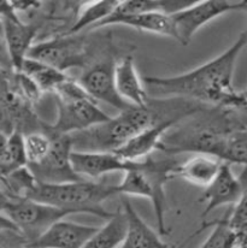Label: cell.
Instances as JSON below:
<instances>
[{
  "mask_svg": "<svg viewBox=\"0 0 247 248\" xmlns=\"http://www.w3.org/2000/svg\"><path fill=\"white\" fill-rule=\"evenodd\" d=\"M222 162L207 155H196L180 163L175 176H180L187 182L198 187L206 188L218 173Z\"/></svg>",
  "mask_w": 247,
  "mask_h": 248,
  "instance_id": "obj_19",
  "label": "cell"
},
{
  "mask_svg": "<svg viewBox=\"0 0 247 248\" xmlns=\"http://www.w3.org/2000/svg\"><path fill=\"white\" fill-rule=\"evenodd\" d=\"M48 133L52 138L48 155L39 164L27 166L29 171L33 173L35 180L41 183H65L82 180L71 168L70 155L73 152V142L70 136L51 131Z\"/></svg>",
  "mask_w": 247,
  "mask_h": 248,
  "instance_id": "obj_10",
  "label": "cell"
},
{
  "mask_svg": "<svg viewBox=\"0 0 247 248\" xmlns=\"http://www.w3.org/2000/svg\"><path fill=\"white\" fill-rule=\"evenodd\" d=\"M243 248H247V245H245V246H244Z\"/></svg>",
  "mask_w": 247,
  "mask_h": 248,
  "instance_id": "obj_34",
  "label": "cell"
},
{
  "mask_svg": "<svg viewBox=\"0 0 247 248\" xmlns=\"http://www.w3.org/2000/svg\"><path fill=\"white\" fill-rule=\"evenodd\" d=\"M176 124V122L168 121L148 126L133 136L120 150L116 151L115 155L128 163L142 162L151 157L153 151L158 150L165 134Z\"/></svg>",
  "mask_w": 247,
  "mask_h": 248,
  "instance_id": "obj_16",
  "label": "cell"
},
{
  "mask_svg": "<svg viewBox=\"0 0 247 248\" xmlns=\"http://www.w3.org/2000/svg\"><path fill=\"white\" fill-rule=\"evenodd\" d=\"M238 95L241 100H247V88L243 89L241 92H238Z\"/></svg>",
  "mask_w": 247,
  "mask_h": 248,
  "instance_id": "obj_32",
  "label": "cell"
},
{
  "mask_svg": "<svg viewBox=\"0 0 247 248\" xmlns=\"http://www.w3.org/2000/svg\"><path fill=\"white\" fill-rule=\"evenodd\" d=\"M247 0L231 1V0H205L194 1L186 9L171 15L175 29V40L187 46L194 34L214 21L217 17L232 11H246Z\"/></svg>",
  "mask_w": 247,
  "mask_h": 248,
  "instance_id": "obj_6",
  "label": "cell"
},
{
  "mask_svg": "<svg viewBox=\"0 0 247 248\" xmlns=\"http://www.w3.org/2000/svg\"><path fill=\"white\" fill-rule=\"evenodd\" d=\"M115 63L112 59L105 58L92 65H87L77 82L93 100L97 103L103 101L122 112L132 105L125 103L116 92L113 81Z\"/></svg>",
  "mask_w": 247,
  "mask_h": 248,
  "instance_id": "obj_12",
  "label": "cell"
},
{
  "mask_svg": "<svg viewBox=\"0 0 247 248\" xmlns=\"http://www.w3.org/2000/svg\"><path fill=\"white\" fill-rule=\"evenodd\" d=\"M177 123L164 135L158 151L174 157L181 153L207 155L219 159L229 134L241 129L224 106L205 105L194 115Z\"/></svg>",
  "mask_w": 247,
  "mask_h": 248,
  "instance_id": "obj_2",
  "label": "cell"
},
{
  "mask_svg": "<svg viewBox=\"0 0 247 248\" xmlns=\"http://www.w3.org/2000/svg\"><path fill=\"white\" fill-rule=\"evenodd\" d=\"M51 143V134L45 129L24 135L27 166H33L43 162L46 155H48Z\"/></svg>",
  "mask_w": 247,
  "mask_h": 248,
  "instance_id": "obj_24",
  "label": "cell"
},
{
  "mask_svg": "<svg viewBox=\"0 0 247 248\" xmlns=\"http://www.w3.org/2000/svg\"><path fill=\"white\" fill-rule=\"evenodd\" d=\"M247 190V166L239 176L232 170V165L222 162L218 173L211 183L204 188L200 202H205L201 218H206L212 211L226 205H235Z\"/></svg>",
  "mask_w": 247,
  "mask_h": 248,
  "instance_id": "obj_11",
  "label": "cell"
},
{
  "mask_svg": "<svg viewBox=\"0 0 247 248\" xmlns=\"http://www.w3.org/2000/svg\"><path fill=\"white\" fill-rule=\"evenodd\" d=\"M219 160L228 164L247 166V129H238L224 141Z\"/></svg>",
  "mask_w": 247,
  "mask_h": 248,
  "instance_id": "obj_23",
  "label": "cell"
},
{
  "mask_svg": "<svg viewBox=\"0 0 247 248\" xmlns=\"http://www.w3.org/2000/svg\"><path fill=\"white\" fill-rule=\"evenodd\" d=\"M90 46L85 36H58L38 42L31 47L27 58L45 63L65 73L70 68L87 66Z\"/></svg>",
  "mask_w": 247,
  "mask_h": 248,
  "instance_id": "obj_5",
  "label": "cell"
},
{
  "mask_svg": "<svg viewBox=\"0 0 247 248\" xmlns=\"http://www.w3.org/2000/svg\"><path fill=\"white\" fill-rule=\"evenodd\" d=\"M21 73L28 76L38 86L41 93L53 94L54 91L69 78V76L63 71L31 58L24 61Z\"/></svg>",
  "mask_w": 247,
  "mask_h": 248,
  "instance_id": "obj_21",
  "label": "cell"
},
{
  "mask_svg": "<svg viewBox=\"0 0 247 248\" xmlns=\"http://www.w3.org/2000/svg\"><path fill=\"white\" fill-rule=\"evenodd\" d=\"M113 81L118 95L132 106H145L150 100L144 83L135 68L134 58L128 54L115 63Z\"/></svg>",
  "mask_w": 247,
  "mask_h": 248,
  "instance_id": "obj_17",
  "label": "cell"
},
{
  "mask_svg": "<svg viewBox=\"0 0 247 248\" xmlns=\"http://www.w3.org/2000/svg\"><path fill=\"white\" fill-rule=\"evenodd\" d=\"M98 227L61 219L29 242V248H83Z\"/></svg>",
  "mask_w": 247,
  "mask_h": 248,
  "instance_id": "obj_14",
  "label": "cell"
},
{
  "mask_svg": "<svg viewBox=\"0 0 247 248\" xmlns=\"http://www.w3.org/2000/svg\"><path fill=\"white\" fill-rule=\"evenodd\" d=\"M118 0H99L85 4L76 21L69 29L68 35H77L81 31H92L97 24L108 18L118 5Z\"/></svg>",
  "mask_w": 247,
  "mask_h": 248,
  "instance_id": "obj_22",
  "label": "cell"
},
{
  "mask_svg": "<svg viewBox=\"0 0 247 248\" xmlns=\"http://www.w3.org/2000/svg\"><path fill=\"white\" fill-rule=\"evenodd\" d=\"M117 195L116 186L97 181L80 180L65 183H41L36 181L26 199L43 202L75 213H91L108 219L113 212L103 207V202Z\"/></svg>",
  "mask_w": 247,
  "mask_h": 248,
  "instance_id": "obj_3",
  "label": "cell"
},
{
  "mask_svg": "<svg viewBox=\"0 0 247 248\" xmlns=\"http://www.w3.org/2000/svg\"><path fill=\"white\" fill-rule=\"evenodd\" d=\"M5 230H17V232H19V230L17 229L16 225H15L4 213L0 212V232H5Z\"/></svg>",
  "mask_w": 247,
  "mask_h": 248,
  "instance_id": "obj_30",
  "label": "cell"
},
{
  "mask_svg": "<svg viewBox=\"0 0 247 248\" xmlns=\"http://www.w3.org/2000/svg\"><path fill=\"white\" fill-rule=\"evenodd\" d=\"M4 215L16 225L28 242H31L53 223L64 219L66 216L73 213L31 199L12 198L5 208Z\"/></svg>",
  "mask_w": 247,
  "mask_h": 248,
  "instance_id": "obj_7",
  "label": "cell"
},
{
  "mask_svg": "<svg viewBox=\"0 0 247 248\" xmlns=\"http://www.w3.org/2000/svg\"><path fill=\"white\" fill-rule=\"evenodd\" d=\"M57 99V98H56ZM110 120L108 113L100 110L97 101L90 95L57 99V118L46 130L61 135H71L90 129Z\"/></svg>",
  "mask_w": 247,
  "mask_h": 248,
  "instance_id": "obj_8",
  "label": "cell"
},
{
  "mask_svg": "<svg viewBox=\"0 0 247 248\" xmlns=\"http://www.w3.org/2000/svg\"><path fill=\"white\" fill-rule=\"evenodd\" d=\"M122 210L127 218V230L118 248H172L140 217L127 198L123 199Z\"/></svg>",
  "mask_w": 247,
  "mask_h": 248,
  "instance_id": "obj_18",
  "label": "cell"
},
{
  "mask_svg": "<svg viewBox=\"0 0 247 248\" xmlns=\"http://www.w3.org/2000/svg\"><path fill=\"white\" fill-rule=\"evenodd\" d=\"M12 197H10L9 193L4 192L2 189H0V212L4 213L5 208L7 207V205L11 202Z\"/></svg>",
  "mask_w": 247,
  "mask_h": 248,
  "instance_id": "obj_31",
  "label": "cell"
},
{
  "mask_svg": "<svg viewBox=\"0 0 247 248\" xmlns=\"http://www.w3.org/2000/svg\"><path fill=\"white\" fill-rule=\"evenodd\" d=\"M0 21L10 65L15 71H21L29 49L35 44L39 26L22 21L12 2L6 0H0Z\"/></svg>",
  "mask_w": 247,
  "mask_h": 248,
  "instance_id": "obj_9",
  "label": "cell"
},
{
  "mask_svg": "<svg viewBox=\"0 0 247 248\" xmlns=\"http://www.w3.org/2000/svg\"><path fill=\"white\" fill-rule=\"evenodd\" d=\"M210 225L212 227V232H210L204 244L199 248H236L235 236H234L233 232L229 229L226 217H223L222 219L214 220V222L204 223V225L198 230L196 234H193V236L198 232L209 228Z\"/></svg>",
  "mask_w": 247,
  "mask_h": 248,
  "instance_id": "obj_26",
  "label": "cell"
},
{
  "mask_svg": "<svg viewBox=\"0 0 247 248\" xmlns=\"http://www.w3.org/2000/svg\"><path fill=\"white\" fill-rule=\"evenodd\" d=\"M239 96V95H238ZM229 110L233 113L236 123L240 128L247 129V100H241L240 98L235 101L232 106H229Z\"/></svg>",
  "mask_w": 247,
  "mask_h": 248,
  "instance_id": "obj_29",
  "label": "cell"
},
{
  "mask_svg": "<svg viewBox=\"0 0 247 248\" xmlns=\"http://www.w3.org/2000/svg\"><path fill=\"white\" fill-rule=\"evenodd\" d=\"M227 224L236 240V248L247 245V190L226 215Z\"/></svg>",
  "mask_w": 247,
  "mask_h": 248,
  "instance_id": "obj_25",
  "label": "cell"
},
{
  "mask_svg": "<svg viewBox=\"0 0 247 248\" xmlns=\"http://www.w3.org/2000/svg\"><path fill=\"white\" fill-rule=\"evenodd\" d=\"M246 46L247 26L229 48L211 61L181 75L145 78L144 83L158 99L180 98L229 108L239 99L233 87V76L238 57Z\"/></svg>",
  "mask_w": 247,
  "mask_h": 248,
  "instance_id": "obj_1",
  "label": "cell"
},
{
  "mask_svg": "<svg viewBox=\"0 0 247 248\" xmlns=\"http://www.w3.org/2000/svg\"><path fill=\"white\" fill-rule=\"evenodd\" d=\"M2 33H4V31H2V23L1 21H0V38H2Z\"/></svg>",
  "mask_w": 247,
  "mask_h": 248,
  "instance_id": "obj_33",
  "label": "cell"
},
{
  "mask_svg": "<svg viewBox=\"0 0 247 248\" xmlns=\"http://www.w3.org/2000/svg\"><path fill=\"white\" fill-rule=\"evenodd\" d=\"M125 230L127 218L121 207L113 212L104 227L98 228L83 248H118L124 239Z\"/></svg>",
  "mask_w": 247,
  "mask_h": 248,
  "instance_id": "obj_20",
  "label": "cell"
},
{
  "mask_svg": "<svg viewBox=\"0 0 247 248\" xmlns=\"http://www.w3.org/2000/svg\"><path fill=\"white\" fill-rule=\"evenodd\" d=\"M71 168L82 180L97 181L112 172H125L138 163H128L115 153L81 152L73 151L70 155Z\"/></svg>",
  "mask_w": 247,
  "mask_h": 248,
  "instance_id": "obj_13",
  "label": "cell"
},
{
  "mask_svg": "<svg viewBox=\"0 0 247 248\" xmlns=\"http://www.w3.org/2000/svg\"><path fill=\"white\" fill-rule=\"evenodd\" d=\"M122 24V26L130 27L141 31L158 34L162 36L175 39V29L172 23L171 15L162 14V12H144V14H132V15H120L112 12L108 18L97 24L93 31L104 28V27Z\"/></svg>",
  "mask_w": 247,
  "mask_h": 248,
  "instance_id": "obj_15",
  "label": "cell"
},
{
  "mask_svg": "<svg viewBox=\"0 0 247 248\" xmlns=\"http://www.w3.org/2000/svg\"><path fill=\"white\" fill-rule=\"evenodd\" d=\"M180 163L175 158L167 157L164 159H147L139 162L134 168L127 170L121 183L116 185L117 195L124 197L146 198L153 205L158 225V234L168 235L165 224V183L172 178Z\"/></svg>",
  "mask_w": 247,
  "mask_h": 248,
  "instance_id": "obj_4",
  "label": "cell"
},
{
  "mask_svg": "<svg viewBox=\"0 0 247 248\" xmlns=\"http://www.w3.org/2000/svg\"><path fill=\"white\" fill-rule=\"evenodd\" d=\"M7 152H9L10 173L27 166L26 151H24V135L21 131L15 130L9 135Z\"/></svg>",
  "mask_w": 247,
  "mask_h": 248,
  "instance_id": "obj_27",
  "label": "cell"
},
{
  "mask_svg": "<svg viewBox=\"0 0 247 248\" xmlns=\"http://www.w3.org/2000/svg\"><path fill=\"white\" fill-rule=\"evenodd\" d=\"M0 248H29V242L17 230L0 232Z\"/></svg>",
  "mask_w": 247,
  "mask_h": 248,
  "instance_id": "obj_28",
  "label": "cell"
}]
</instances>
